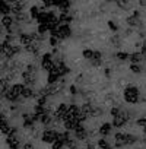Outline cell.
<instances>
[{"label":"cell","instance_id":"f546056e","mask_svg":"<svg viewBox=\"0 0 146 149\" xmlns=\"http://www.w3.org/2000/svg\"><path fill=\"white\" fill-rule=\"evenodd\" d=\"M143 132H145V134H146V127H145V129H143Z\"/></svg>","mask_w":146,"mask_h":149},{"label":"cell","instance_id":"6da1fadb","mask_svg":"<svg viewBox=\"0 0 146 149\" xmlns=\"http://www.w3.org/2000/svg\"><path fill=\"white\" fill-rule=\"evenodd\" d=\"M124 100L127 102H130V104L137 102L139 101V89L136 86H133V85L126 86V89H124Z\"/></svg>","mask_w":146,"mask_h":149},{"label":"cell","instance_id":"277c9868","mask_svg":"<svg viewBox=\"0 0 146 149\" xmlns=\"http://www.w3.org/2000/svg\"><path fill=\"white\" fill-rule=\"evenodd\" d=\"M41 66H42V69H45V70H51L53 67H54V63H53V57L50 56V54H44V57H42V61H41Z\"/></svg>","mask_w":146,"mask_h":149},{"label":"cell","instance_id":"ba28073f","mask_svg":"<svg viewBox=\"0 0 146 149\" xmlns=\"http://www.w3.org/2000/svg\"><path fill=\"white\" fill-rule=\"evenodd\" d=\"M111 133V124L110 123H104L101 127H99V134L101 136H107Z\"/></svg>","mask_w":146,"mask_h":149},{"label":"cell","instance_id":"e0dca14e","mask_svg":"<svg viewBox=\"0 0 146 149\" xmlns=\"http://www.w3.org/2000/svg\"><path fill=\"white\" fill-rule=\"evenodd\" d=\"M130 70L134 72V73H140V72H142V69H140L139 64H131V66H130Z\"/></svg>","mask_w":146,"mask_h":149},{"label":"cell","instance_id":"52a82bcc","mask_svg":"<svg viewBox=\"0 0 146 149\" xmlns=\"http://www.w3.org/2000/svg\"><path fill=\"white\" fill-rule=\"evenodd\" d=\"M79 124H81V123H79L76 118H75V120H66V121H64V127L67 129V132H69V130H75Z\"/></svg>","mask_w":146,"mask_h":149},{"label":"cell","instance_id":"8fae6325","mask_svg":"<svg viewBox=\"0 0 146 149\" xmlns=\"http://www.w3.org/2000/svg\"><path fill=\"white\" fill-rule=\"evenodd\" d=\"M139 16H130L129 18V25H131V26H136V25H139V19H137Z\"/></svg>","mask_w":146,"mask_h":149},{"label":"cell","instance_id":"ac0fdd59","mask_svg":"<svg viewBox=\"0 0 146 149\" xmlns=\"http://www.w3.org/2000/svg\"><path fill=\"white\" fill-rule=\"evenodd\" d=\"M50 44H51V45H57V44H58V38L51 35V38H50Z\"/></svg>","mask_w":146,"mask_h":149},{"label":"cell","instance_id":"9c48e42d","mask_svg":"<svg viewBox=\"0 0 146 149\" xmlns=\"http://www.w3.org/2000/svg\"><path fill=\"white\" fill-rule=\"evenodd\" d=\"M75 134H76L78 139H85V137H86V132H85V129H83L81 124L75 129Z\"/></svg>","mask_w":146,"mask_h":149},{"label":"cell","instance_id":"30bf717a","mask_svg":"<svg viewBox=\"0 0 146 149\" xmlns=\"http://www.w3.org/2000/svg\"><path fill=\"white\" fill-rule=\"evenodd\" d=\"M129 57L131 58L133 64H137V63H139V61L142 60V56H140V53H133V54H130Z\"/></svg>","mask_w":146,"mask_h":149},{"label":"cell","instance_id":"ffe728a7","mask_svg":"<svg viewBox=\"0 0 146 149\" xmlns=\"http://www.w3.org/2000/svg\"><path fill=\"white\" fill-rule=\"evenodd\" d=\"M47 29H48V25H40V26H38V31H40L41 34H44Z\"/></svg>","mask_w":146,"mask_h":149},{"label":"cell","instance_id":"4fadbf2b","mask_svg":"<svg viewBox=\"0 0 146 149\" xmlns=\"http://www.w3.org/2000/svg\"><path fill=\"white\" fill-rule=\"evenodd\" d=\"M83 57L92 60V57H94V51H92V50H83Z\"/></svg>","mask_w":146,"mask_h":149},{"label":"cell","instance_id":"7a4b0ae2","mask_svg":"<svg viewBox=\"0 0 146 149\" xmlns=\"http://www.w3.org/2000/svg\"><path fill=\"white\" fill-rule=\"evenodd\" d=\"M51 34H53V37H57L58 40H63V38H67L70 35V28H69V25H60Z\"/></svg>","mask_w":146,"mask_h":149},{"label":"cell","instance_id":"3957f363","mask_svg":"<svg viewBox=\"0 0 146 149\" xmlns=\"http://www.w3.org/2000/svg\"><path fill=\"white\" fill-rule=\"evenodd\" d=\"M57 137H58V133L56 132V130H45L44 133H42V140L45 142V143H54L56 140H57Z\"/></svg>","mask_w":146,"mask_h":149},{"label":"cell","instance_id":"d6986e66","mask_svg":"<svg viewBox=\"0 0 146 149\" xmlns=\"http://www.w3.org/2000/svg\"><path fill=\"white\" fill-rule=\"evenodd\" d=\"M137 126H142L143 129L146 127V118H139L137 120Z\"/></svg>","mask_w":146,"mask_h":149},{"label":"cell","instance_id":"44dd1931","mask_svg":"<svg viewBox=\"0 0 146 149\" xmlns=\"http://www.w3.org/2000/svg\"><path fill=\"white\" fill-rule=\"evenodd\" d=\"M22 42H24V44H28V42L31 44V37H28V35H24V37H22Z\"/></svg>","mask_w":146,"mask_h":149},{"label":"cell","instance_id":"d4e9b609","mask_svg":"<svg viewBox=\"0 0 146 149\" xmlns=\"http://www.w3.org/2000/svg\"><path fill=\"white\" fill-rule=\"evenodd\" d=\"M140 56H142V57H146V45L142 48V53H140Z\"/></svg>","mask_w":146,"mask_h":149},{"label":"cell","instance_id":"8992f818","mask_svg":"<svg viewBox=\"0 0 146 149\" xmlns=\"http://www.w3.org/2000/svg\"><path fill=\"white\" fill-rule=\"evenodd\" d=\"M58 76H60V73H58V70H57V67L54 64V67L48 72V84H54L58 79Z\"/></svg>","mask_w":146,"mask_h":149},{"label":"cell","instance_id":"9a60e30c","mask_svg":"<svg viewBox=\"0 0 146 149\" xmlns=\"http://www.w3.org/2000/svg\"><path fill=\"white\" fill-rule=\"evenodd\" d=\"M64 146V143L61 142V140H56L54 143H53V149H61Z\"/></svg>","mask_w":146,"mask_h":149},{"label":"cell","instance_id":"603a6c76","mask_svg":"<svg viewBox=\"0 0 146 149\" xmlns=\"http://www.w3.org/2000/svg\"><path fill=\"white\" fill-rule=\"evenodd\" d=\"M117 5H118V6H121L123 9H129V8H127V6H129V3H127V2H117Z\"/></svg>","mask_w":146,"mask_h":149},{"label":"cell","instance_id":"484cf974","mask_svg":"<svg viewBox=\"0 0 146 149\" xmlns=\"http://www.w3.org/2000/svg\"><path fill=\"white\" fill-rule=\"evenodd\" d=\"M76 91H78V89H76V86H72V88H70V92H72V94H75Z\"/></svg>","mask_w":146,"mask_h":149},{"label":"cell","instance_id":"2e32d148","mask_svg":"<svg viewBox=\"0 0 146 149\" xmlns=\"http://www.w3.org/2000/svg\"><path fill=\"white\" fill-rule=\"evenodd\" d=\"M117 58H120V60H126V58H129V54L124 53V51H120V53H117Z\"/></svg>","mask_w":146,"mask_h":149},{"label":"cell","instance_id":"cb8c5ba5","mask_svg":"<svg viewBox=\"0 0 146 149\" xmlns=\"http://www.w3.org/2000/svg\"><path fill=\"white\" fill-rule=\"evenodd\" d=\"M108 26H110L113 31H117V26H115V24H113V22H108Z\"/></svg>","mask_w":146,"mask_h":149},{"label":"cell","instance_id":"83f0119b","mask_svg":"<svg viewBox=\"0 0 146 149\" xmlns=\"http://www.w3.org/2000/svg\"><path fill=\"white\" fill-rule=\"evenodd\" d=\"M26 149H34V146L32 145H26Z\"/></svg>","mask_w":146,"mask_h":149},{"label":"cell","instance_id":"7c38bea8","mask_svg":"<svg viewBox=\"0 0 146 149\" xmlns=\"http://www.w3.org/2000/svg\"><path fill=\"white\" fill-rule=\"evenodd\" d=\"M98 146H99L101 149H113V148H111V146H110V145L104 140V139H101V140L98 142Z\"/></svg>","mask_w":146,"mask_h":149},{"label":"cell","instance_id":"f1b7e54d","mask_svg":"<svg viewBox=\"0 0 146 149\" xmlns=\"http://www.w3.org/2000/svg\"><path fill=\"white\" fill-rule=\"evenodd\" d=\"M140 5H142V6H146V2H145V0H142V2H140Z\"/></svg>","mask_w":146,"mask_h":149},{"label":"cell","instance_id":"5b68a950","mask_svg":"<svg viewBox=\"0 0 146 149\" xmlns=\"http://www.w3.org/2000/svg\"><path fill=\"white\" fill-rule=\"evenodd\" d=\"M67 110H69V107H67V105H64V104H60V105H58V108L56 110V117L63 120V118L67 116Z\"/></svg>","mask_w":146,"mask_h":149},{"label":"cell","instance_id":"4316f807","mask_svg":"<svg viewBox=\"0 0 146 149\" xmlns=\"http://www.w3.org/2000/svg\"><path fill=\"white\" fill-rule=\"evenodd\" d=\"M37 13H38V10L34 8V9H32V15H34V16H37Z\"/></svg>","mask_w":146,"mask_h":149},{"label":"cell","instance_id":"5bb4252c","mask_svg":"<svg viewBox=\"0 0 146 149\" xmlns=\"http://www.w3.org/2000/svg\"><path fill=\"white\" fill-rule=\"evenodd\" d=\"M120 114H121V110L120 108H117V107H113L111 108V116L113 117H118Z\"/></svg>","mask_w":146,"mask_h":149},{"label":"cell","instance_id":"7402d4cb","mask_svg":"<svg viewBox=\"0 0 146 149\" xmlns=\"http://www.w3.org/2000/svg\"><path fill=\"white\" fill-rule=\"evenodd\" d=\"M22 92H24V95H25V97H31V95H32V91H31L29 88H25Z\"/></svg>","mask_w":146,"mask_h":149}]
</instances>
